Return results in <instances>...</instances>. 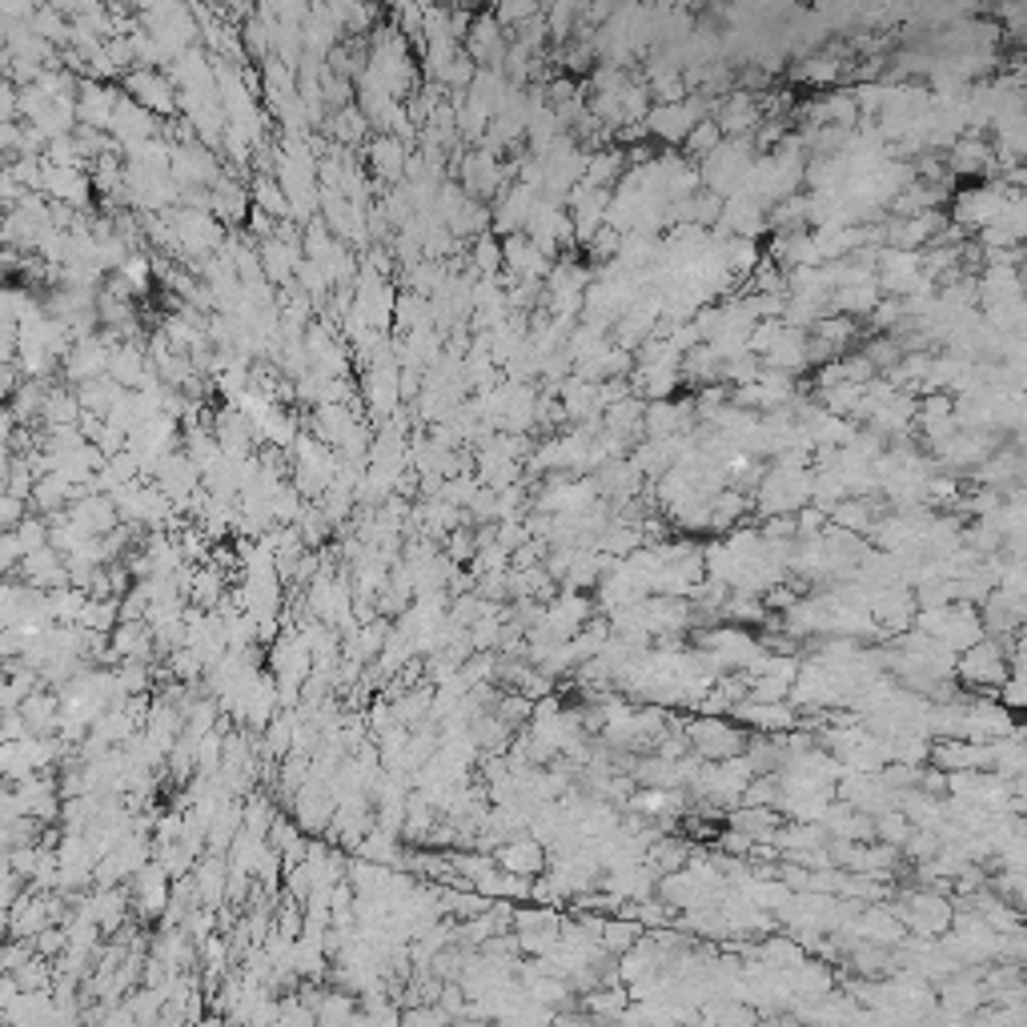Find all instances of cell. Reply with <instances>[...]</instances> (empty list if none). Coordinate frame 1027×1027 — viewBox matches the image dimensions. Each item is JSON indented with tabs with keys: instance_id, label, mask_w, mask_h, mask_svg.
Returning <instances> with one entry per match:
<instances>
[{
	"instance_id": "obj_8",
	"label": "cell",
	"mask_w": 1027,
	"mask_h": 1027,
	"mask_svg": "<svg viewBox=\"0 0 1027 1027\" xmlns=\"http://www.w3.org/2000/svg\"><path fill=\"white\" fill-rule=\"evenodd\" d=\"M133 895H137V911L141 916H161L169 903V871L165 863H141L133 871Z\"/></svg>"
},
{
	"instance_id": "obj_5",
	"label": "cell",
	"mask_w": 1027,
	"mask_h": 1027,
	"mask_svg": "<svg viewBox=\"0 0 1027 1027\" xmlns=\"http://www.w3.org/2000/svg\"><path fill=\"white\" fill-rule=\"evenodd\" d=\"M742 730H755V735H783L799 723L795 703L791 698H779V703H759V698H739L735 707L727 710Z\"/></svg>"
},
{
	"instance_id": "obj_7",
	"label": "cell",
	"mask_w": 1027,
	"mask_h": 1027,
	"mask_svg": "<svg viewBox=\"0 0 1027 1027\" xmlns=\"http://www.w3.org/2000/svg\"><path fill=\"white\" fill-rule=\"evenodd\" d=\"M762 121V105L751 93H730L715 113V125L723 129V137H751Z\"/></svg>"
},
{
	"instance_id": "obj_10",
	"label": "cell",
	"mask_w": 1027,
	"mask_h": 1027,
	"mask_svg": "<svg viewBox=\"0 0 1027 1027\" xmlns=\"http://www.w3.org/2000/svg\"><path fill=\"white\" fill-rule=\"evenodd\" d=\"M911 835V823H907V815L899 811V806H891V811H884V815H875V839L887 843V847L899 851V843Z\"/></svg>"
},
{
	"instance_id": "obj_1",
	"label": "cell",
	"mask_w": 1027,
	"mask_h": 1027,
	"mask_svg": "<svg viewBox=\"0 0 1027 1027\" xmlns=\"http://www.w3.org/2000/svg\"><path fill=\"white\" fill-rule=\"evenodd\" d=\"M683 735L691 742V751L698 759H730V755L747 751V730L735 723L730 715H698L691 723H683Z\"/></svg>"
},
{
	"instance_id": "obj_13",
	"label": "cell",
	"mask_w": 1027,
	"mask_h": 1027,
	"mask_svg": "<svg viewBox=\"0 0 1027 1027\" xmlns=\"http://www.w3.org/2000/svg\"><path fill=\"white\" fill-rule=\"evenodd\" d=\"M377 169H382V173H389V178L398 173V169H402V149H398V141H382V145H377Z\"/></svg>"
},
{
	"instance_id": "obj_2",
	"label": "cell",
	"mask_w": 1027,
	"mask_h": 1027,
	"mask_svg": "<svg viewBox=\"0 0 1027 1027\" xmlns=\"http://www.w3.org/2000/svg\"><path fill=\"white\" fill-rule=\"evenodd\" d=\"M1007 654L1004 646H999V639H980L972 642L967 651L955 654V683L963 686H975V691H983V695H995V686L1007 678Z\"/></svg>"
},
{
	"instance_id": "obj_9",
	"label": "cell",
	"mask_w": 1027,
	"mask_h": 1027,
	"mask_svg": "<svg viewBox=\"0 0 1027 1027\" xmlns=\"http://www.w3.org/2000/svg\"><path fill=\"white\" fill-rule=\"evenodd\" d=\"M718 141H723V129L715 125V117H710V121L703 117V121H698L695 129L683 137V149H686V157H691V161H703V157H707Z\"/></svg>"
},
{
	"instance_id": "obj_3",
	"label": "cell",
	"mask_w": 1027,
	"mask_h": 1027,
	"mask_svg": "<svg viewBox=\"0 0 1027 1027\" xmlns=\"http://www.w3.org/2000/svg\"><path fill=\"white\" fill-rule=\"evenodd\" d=\"M891 911L899 916V923H903L907 931H916L919 939H939L951 928V916H955V907L935 891H907L903 903H895Z\"/></svg>"
},
{
	"instance_id": "obj_4",
	"label": "cell",
	"mask_w": 1027,
	"mask_h": 1027,
	"mask_svg": "<svg viewBox=\"0 0 1027 1027\" xmlns=\"http://www.w3.org/2000/svg\"><path fill=\"white\" fill-rule=\"evenodd\" d=\"M707 117V109H703V100L695 97H683V100H659L654 109H646V129H651L659 141L666 145H683V137L695 129L698 121Z\"/></svg>"
},
{
	"instance_id": "obj_6",
	"label": "cell",
	"mask_w": 1027,
	"mask_h": 1027,
	"mask_svg": "<svg viewBox=\"0 0 1027 1027\" xmlns=\"http://www.w3.org/2000/svg\"><path fill=\"white\" fill-rule=\"evenodd\" d=\"M490 855H494V863L502 867V871L526 875V879H534V875L546 871V847H542L534 835H526V831L510 835L506 843H498Z\"/></svg>"
},
{
	"instance_id": "obj_12",
	"label": "cell",
	"mask_w": 1027,
	"mask_h": 1027,
	"mask_svg": "<svg viewBox=\"0 0 1027 1027\" xmlns=\"http://www.w3.org/2000/svg\"><path fill=\"white\" fill-rule=\"evenodd\" d=\"M474 257H478V269H482V274H494V269L502 266V245H498L494 237H482L478 249H474Z\"/></svg>"
},
{
	"instance_id": "obj_11",
	"label": "cell",
	"mask_w": 1027,
	"mask_h": 1027,
	"mask_svg": "<svg viewBox=\"0 0 1027 1027\" xmlns=\"http://www.w3.org/2000/svg\"><path fill=\"white\" fill-rule=\"evenodd\" d=\"M751 847H755V839L739 827H730L718 835V851H723V855H751Z\"/></svg>"
}]
</instances>
